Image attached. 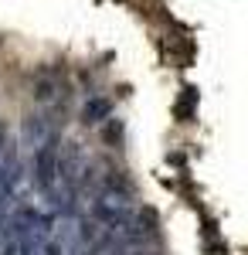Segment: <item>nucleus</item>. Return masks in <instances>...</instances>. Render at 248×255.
Returning <instances> with one entry per match:
<instances>
[{"label": "nucleus", "mask_w": 248, "mask_h": 255, "mask_svg": "<svg viewBox=\"0 0 248 255\" xmlns=\"http://www.w3.org/2000/svg\"><path fill=\"white\" fill-rule=\"evenodd\" d=\"M136 215L133 208V191L123 177H109L106 187H99L96 197H92V218L96 225L109 228V225H126L129 218Z\"/></svg>", "instance_id": "1"}, {"label": "nucleus", "mask_w": 248, "mask_h": 255, "mask_svg": "<svg viewBox=\"0 0 248 255\" xmlns=\"http://www.w3.org/2000/svg\"><path fill=\"white\" fill-rule=\"evenodd\" d=\"M58 150H61V136H51L34 150V184H38L41 194H55L58 187Z\"/></svg>", "instance_id": "2"}, {"label": "nucleus", "mask_w": 248, "mask_h": 255, "mask_svg": "<svg viewBox=\"0 0 248 255\" xmlns=\"http://www.w3.org/2000/svg\"><path fill=\"white\" fill-rule=\"evenodd\" d=\"M51 133H55V129H51V123H48L44 116H27V119H24V133H20V136H24V146L38 150Z\"/></svg>", "instance_id": "3"}, {"label": "nucleus", "mask_w": 248, "mask_h": 255, "mask_svg": "<svg viewBox=\"0 0 248 255\" xmlns=\"http://www.w3.org/2000/svg\"><path fill=\"white\" fill-rule=\"evenodd\" d=\"M109 116H113V102L106 96H92L82 106V123L85 126H99V123H106Z\"/></svg>", "instance_id": "4"}, {"label": "nucleus", "mask_w": 248, "mask_h": 255, "mask_svg": "<svg viewBox=\"0 0 248 255\" xmlns=\"http://www.w3.org/2000/svg\"><path fill=\"white\" fill-rule=\"evenodd\" d=\"M34 96H38V102H51V99L58 96L55 79H38V85H34Z\"/></svg>", "instance_id": "5"}, {"label": "nucleus", "mask_w": 248, "mask_h": 255, "mask_svg": "<svg viewBox=\"0 0 248 255\" xmlns=\"http://www.w3.org/2000/svg\"><path fill=\"white\" fill-rule=\"evenodd\" d=\"M0 146H3V126H0Z\"/></svg>", "instance_id": "6"}]
</instances>
